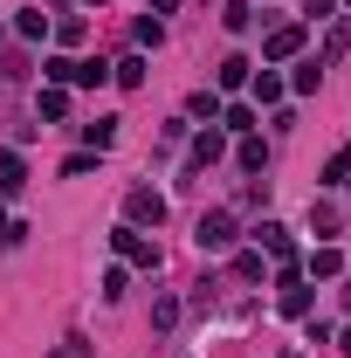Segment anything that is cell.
I'll return each mask as SVG.
<instances>
[{"mask_svg":"<svg viewBox=\"0 0 351 358\" xmlns=\"http://www.w3.org/2000/svg\"><path fill=\"white\" fill-rule=\"evenodd\" d=\"M21 35H28V42H42V35H48V14H42V7H28V14H21Z\"/></svg>","mask_w":351,"mask_h":358,"instance_id":"7c38bea8","label":"cell"},{"mask_svg":"<svg viewBox=\"0 0 351 358\" xmlns=\"http://www.w3.org/2000/svg\"><path fill=\"white\" fill-rule=\"evenodd\" d=\"M110 241H117V255H124V262H138V268H159V248H152V241H145L138 227H117Z\"/></svg>","mask_w":351,"mask_h":358,"instance_id":"6da1fadb","label":"cell"},{"mask_svg":"<svg viewBox=\"0 0 351 358\" xmlns=\"http://www.w3.org/2000/svg\"><path fill=\"white\" fill-rule=\"evenodd\" d=\"M255 96H262V103H275V96H282V76H268V69H262V76H255Z\"/></svg>","mask_w":351,"mask_h":358,"instance_id":"9a60e30c","label":"cell"},{"mask_svg":"<svg viewBox=\"0 0 351 358\" xmlns=\"http://www.w3.org/2000/svg\"><path fill=\"white\" fill-rule=\"evenodd\" d=\"M345 48H351V21H338V28H331V42H324V62H338Z\"/></svg>","mask_w":351,"mask_h":358,"instance_id":"9c48e42d","label":"cell"},{"mask_svg":"<svg viewBox=\"0 0 351 358\" xmlns=\"http://www.w3.org/2000/svg\"><path fill=\"white\" fill-rule=\"evenodd\" d=\"M110 138H117V117H96V124H89V145H96V152H103Z\"/></svg>","mask_w":351,"mask_h":358,"instance_id":"4fadbf2b","label":"cell"},{"mask_svg":"<svg viewBox=\"0 0 351 358\" xmlns=\"http://www.w3.org/2000/svg\"><path fill=\"white\" fill-rule=\"evenodd\" d=\"M296 48H303V28H275V35H268V62H282V55H296Z\"/></svg>","mask_w":351,"mask_h":358,"instance_id":"277c9868","label":"cell"},{"mask_svg":"<svg viewBox=\"0 0 351 358\" xmlns=\"http://www.w3.org/2000/svg\"><path fill=\"white\" fill-rule=\"evenodd\" d=\"M124 207H131V221H152V227L166 221V200H159L152 186H138V193H131V200H124Z\"/></svg>","mask_w":351,"mask_h":358,"instance_id":"3957f363","label":"cell"},{"mask_svg":"<svg viewBox=\"0 0 351 358\" xmlns=\"http://www.w3.org/2000/svg\"><path fill=\"white\" fill-rule=\"evenodd\" d=\"M234 241V214H200V248H227Z\"/></svg>","mask_w":351,"mask_h":358,"instance_id":"7a4b0ae2","label":"cell"},{"mask_svg":"<svg viewBox=\"0 0 351 358\" xmlns=\"http://www.w3.org/2000/svg\"><path fill=\"white\" fill-rule=\"evenodd\" d=\"M21 179H28V173H21V159L0 152V193H21Z\"/></svg>","mask_w":351,"mask_h":358,"instance_id":"8992f818","label":"cell"},{"mask_svg":"<svg viewBox=\"0 0 351 358\" xmlns=\"http://www.w3.org/2000/svg\"><path fill=\"white\" fill-rule=\"evenodd\" d=\"M248 69H255V62H241V55H227V62H220V83L234 90V83H248Z\"/></svg>","mask_w":351,"mask_h":358,"instance_id":"8fae6325","label":"cell"},{"mask_svg":"<svg viewBox=\"0 0 351 358\" xmlns=\"http://www.w3.org/2000/svg\"><path fill=\"white\" fill-rule=\"evenodd\" d=\"M42 76H48V83H76V62H69V55H48Z\"/></svg>","mask_w":351,"mask_h":358,"instance_id":"52a82bcc","label":"cell"},{"mask_svg":"<svg viewBox=\"0 0 351 358\" xmlns=\"http://www.w3.org/2000/svg\"><path fill=\"white\" fill-rule=\"evenodd\" d=\"M338 268H345L338 248H317V255H310V275H338Z\"/></svg>","mask_w":351,"mask_h":358,"instance_id":"ba28073f","label":"cell"},{"mask_svg":"<svg viewBox=\"0 0 351 358\" xmlns=\"http://www.w3.org/2000/svg\"><path fill=\"white\" fill-rule=\"evenodd\" d=\"M345 303H351V289H345Z\"/></svg>","mask_w":351,"mask_h":358,"instance_id":"ac0fdd59","label":"cell"},{"mask_svg":"<svg viewBox=\"0 0 351 358\" xmlns=\"http://www.w3.org/2000/svg\"><path fill=\"white\" fill-rule=\"evenodd\" d=\"M324 186H351V152H338V159L324 166Z\"/></svg>","mask_w":351,"mask_h":358,"instance_id":"30bf717a","label":"cell"},{"mask_svg":"<svg viewBox=\"0 0 351 358\" xmlns=\"http://www.w3.org/2000/svg\"><path fill=\"white\" fill-rule=\"evenodd\" d=\"M345 352H351V331H345Z\"/></svg>","mask_w":351,"mask_h":358,"instance_id":"e0dca14e","label":"cell"},{"mask_svg":"<svg viewBox=\"0 0 351 358\" xmlns=\"http://www.w3.org/2000/svg\"><path fill=\"white\" fill-rule=\"evenodd\" d=\"M255 241H262L268 255H282V262H289V227H275V221H262V227H255Z\"/></svg>","mask_w":351,"mask_h":358,"instance_id":"5b68a950","label":"cell"},{"mask_svg":"<svg viewBox=\"0 0 351 358\" xmlns=\"http://www.w3.org/2000/svg\"><path fill=\"white\" fill-rule=\"evenodd\" d=\"M55 358H83V338H69V345H62V352H55Z\"/></svg>","mask_w":351,"mask_h":358,"instance_id":"2e32d148","label":"cell"},{"mask_svg":"<svg viewBox=\"0 0 351 358\" xmlns=\"http://www.w3.org/2000/svg\"><path fill=\"white\" fill-rule=\"evenodd\" d=\"M117 83H124V90L145 83V62H138V55H124V62H117Z\"/></svg>","mask_w":351,"mask_h":358,"instance_id":"5bb4252c","label":"cell"}]
</instances>
